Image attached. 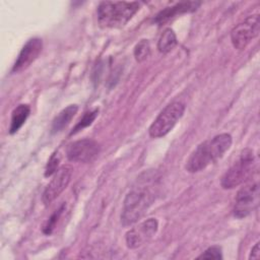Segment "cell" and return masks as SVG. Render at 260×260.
I'll return each mask as SVG.
<instances>
[{"label": "cell", "instance_id": "5b68a950", "mask_svg": "<svg viewBox=\"0 0 260 260\" xmlns=\"http://www.w3.org/2000/svg\"><path fill=\"white\" fill-rule=\"evenodd\" d=\"M185 105L181 102H173L169 104L154 119L148 129V133L152 138H159L167 135L178 120L183 116Z\"/></svg>", "mask_w": 260, "mask_h": 260}, {"label": "cell", "instance_id": "30bf717a", "mask_svg": "<svg viewBox=\"0 0 260 260\" xmlns=\"http://www.w3.org/2000/svg\"><path fill=\"white\" fill-rule=\"evenodd\" d=\"M157 228L158 224L156 219L148 218L137 226L129 230L125 236L127 247L130 249H136L142 246L155 235Z\"/></svg>", "mask_w": 260, "mask_h": 260}, {"label": "cell", "instance_id": "4fadbf2b", "mask_svg": "<svg viewBox=\"0 0 260 260\" xmlns=\"http://www.w3.org/2000/svg\"><path fill=\"white\" fill-rule=\"evenodd\" d=\"M78 107L76 105H70L63 109L53 120L52 126H51V132L57 133L60 132L62 129H64L72 120V118L77 113Z\"/></svg>", "mask_w": 260, "mask_h": 260}, {"label": "cell", "instance_id": "ac0fdd59", "mask_svg": "<svg viewBox=\"0 0 260 260\" xmlns=\"http://www.w3.org/2000/svg\"><path fill=\"white\" fill-rule=\"evenodd\" d=\"M63 209H64V205H62L59 209L55 210V212L48 218V220L45 222V224L43 226V233L44 234H46V235L52 234V232L55 229V225H56L61 213L63 212Z\"/></svg>", "mask_w": 260, "mask_h": 260}, {"label": "cell", "instance_id": "ffe728a7", "mask_svg": "<svg viewBox=\"0 0 260 260\" xmlns=\"http://www.w3.org/2000/svg\"><path fill=\"white\" fill-rule=\"evenodd\" d=\"M198 259H222L221 248L219 246H211L208 249H206L204 253L198 256Z\"/></svg>", "mask_w": 260, "mask_h": 260}, {"label": "cell", "instance_id": "8fae6325", "mask_svg": "<svg viewBox=\"0 0 260 260\" xmlns=\"http://www.w3.org/2000/svg\"><path fill=\"white\" fill-rule=\"evenodd\" d=\"M43 42L39 38L28 40L20 50L11 69L12 73H19L26 69L41 54Z\"/></svg>", "mask_w": 260, "mask_h": 260}, {"label": "cell", "instance_id": "44dd1931", "mask_svg": "<svg viewBox=\"0 0 260 260\" xmlns=\"http://www.w3.org/2000/svg\"><path fill=\"white\" fill-rule=\"evenodd\" d=\"M260 243L257 242L255 246L252 248L249 259H259L260 258Z\"/></svg>", "mask_w": 260, "mask_h": 260}, {"label": "cell", "instance_id": "7c38bea8", "mask_svg": "<svg viewBox=\"0 0 260 260\" xmlns=\"http://www.w3.org/2000/svg\"><path fill=\"white\" fill-rule=\"evenodd\" d=\"M200 4L201 3L197 2V1H185V2L177 3L174 6L167 7L164 10L159 11L154 18V22L161 25V24L170 21L177 15L195 11L200 6Z\"/></svg>", "mask_w": 260, "mask_h": 260}, {"label": "cell", "instance_id": "e0dca14e", "mask_svg": "<svg viewBox=\"0 0 260 260\" xmlns=\"http://www.w3.org/2000/svg\"><path fill=\"white\" fill-rule=\"evenodd\" d=\"M99 114V110H93V111H90V112H87L84 114V116L80 119V121L75 125V127L72 129V131L70 132V135L72 134H75L77 132H79L80 130H82L83 128L89 126L96 118Z\"/></svg>", "mask_w": 260, "mask_h": 260}, {"label": "cell", "instance_id": "ba28073f", "mask_svg": "<svg viewBox=\"0 0 260 260\" xmlns=\"http://www.w3.org/2000/svg\"><path fill=\"white\" fill-rule=\"evenodd\" d=\"M100 150V144L95 140L84 138L69 144L66 150V155L71 161L91 162L98 157Z\"/></svg>", "mask_w": 260, "mask_h": 260}, {"label": "cell", "instance_id": "277c9868", "mask_svg": "<svg viewBox=\"0 0 260 260\" xmlns=\"http://www.w3.org/2000/svg\"><path fill=\"white\" fill-rule=\"evenodd\" d=\"M255 168L254 152L250 148H245L237 161L224 173L221 178V187L223 189H234L247 182Z\"/></svg>", "mask_w": 260, "mask_h": 260}, {"label": "cell", "instance_id": "9a60e30c", "mask_svg": "<svg viewBox=\"0 0 260 260\" xmlns=\"http://www.w3.org/2000/svg\"><path fill=\"white\" fill-rule=\"evenodd\" d=\"M177 45V37L172 28H166L160 35L157 42V49L160 53L167 54L171 52Z\"/></svg>", "mask_w": 260, "mask_h": 260}, {"label": "cell", "instance_id": "d6986e66", "mask_svg": "<svg viewBox=\"0 0 260 260\" xmlns=\"http://www.w3.org/2000/svg\"><path fill=\"white\" fill-rule=\"evenodd\" d=\"M59 162H60V155L58 152H55L51 155V157L49 158L47 166H46V170H45V176L46 177H50L52 175H54L57 170L59 169Z\"/></svg>", "mask_w": 260, "mask_h": 260}, {"label": "cell", "instance_id": "7a4b0ae2", "mask_svg": "<svg viewBox=\"0 0 260 260\" xmlns=\"http://www.w3.org/2000/svg\"><path fill=\"white\" fill-rule=\"evenodd\" d=\"M136 1H103L98 6V21L102 27L124 26L139 10Z\"/></svg>", "mask_w": 260, "mask_h": 260}, {"label": "cell", "instance_id": "2e32d148", "mask_svg": "<svg viewBox=\"0 0 260 260\" xmlns=\"http://www.w3.org/2000/svg\"><path fill=\"white\" fill-rule=\"evenodd\" d=\"M150 55V45L147 40H141L134 48V57L137 62H143Z\"/></svg>", "mask_w": 260, "mask_h": 260}, {"label": "cell", "instance_id": "3957f363", "mask_svg": "<svg viewBox=\"0 0 260 260\" xmlns=\"http://www.w3.org/2000/svg\"><path fill=\"white\" fill-rule=\"evenodd\" d=\"M154 197L146 188H136L130 191L124 200L121 213V222L123 225H131L139 220L151 205Z\"/></svg>", "mask_w": 260, "mask_h": 260}, {"label": "cell", "instance_id": "52a82bcc", "mask_svg": "<svg viewBox=\"0 0 260 260\" xmlns=\"http://www.w3.org/2000/svg\"><path fill=\"white\" fill-rule=\"evenodd\" d=\"M260 21L259 15L248 16L244 21L237 24L231 31L233 46L238 50H244L250 42L259 35Z\"/></svg>", "mask_w": 260, "mask_h": 260}, {"label": "cell", "instance_id": "5bb4252c", "mask_svg": "<svg viewBox=\"0 0 260 260\" xmlns=\"http://www.w3.org/2000/svg\"><path fill=\"white\" fill-rule=\"evenodd\" d=\"M30 108L27 105L21 104L17 106L11 114V120H10V126H9V133L14 134L16 133L21 126L25 123L27 117L29 116Z\"/></svg>", "mask_w": 260, "mask_h": 260}, {"label": "cell", "instance_id": "6da1fadb", "mask_svg": "<svg viewBox=\"0 0 260 260\" xmlns=\"http://www.w3.org/2000/svg\"><path fill=\"white\" fill-rule=\"evenodd\" d=\"M232 136L221 133L200 143L190 154L186 161V170L189 173H197L219 159L232 145Z\"/></svg>", "mask_w": 260, "mask_h": 260}, {"label": "cell", "instance_id": "8992f818", "mask_svg": "<svg viewBox=\"0 0 260 260\" xmlns=\"http://www.w3.org/2000/svg\"><path fill=\"white\" fill-rule=\"evenodd\" d=\"M243 186L237 193L234 215L238 218L248 216L258 205L259 202V183L258 180H252Z\"/></svg>", "mask_w": 260, "mask_h": 260}, {"label": "cell", "instance_id": "9c48e42d", "mask_svg": "<svg viewBox=\"0 0 260 260\" xmlns=\"http://www.w3.org/2000/svg\"><path fill=\"white\" fill-rule=\"evenodd\" d=\"M72 173L73 169L69 165H64L57 170L43 192V202L45 205L52 203L66 189L71 181Z\"/></svg>", "mask_w": 260, "mask_h": 260}]
</instances>
